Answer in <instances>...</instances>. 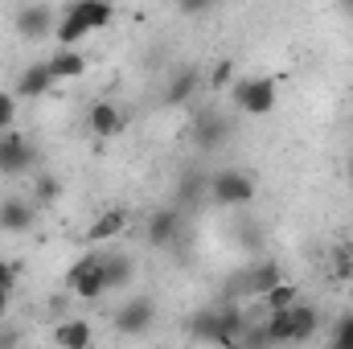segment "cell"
<instances>
[{
    "mask_svg": "<svg viewBox=\"0 0 353 349\" xmlns=\"http://www.w3.org/2000/svg\"><path fill=\"white\" fill-rule=\"evenodd\" d=\"M234 103H239V111H243V115L263 119V115L275 111V103H279V87H275V79H267V74H255V79H234Z\"/></svg>",
    "mask_w": 353,
    "mask_h": 349,
    "instance_id": "1",
    "label": "cell"
},
{
    "mask_svg": "<svg viewBox=\"0 0 353 349\" xmlns=\"http://www.w3.org/2000/svg\"><path fill=\"white\" fill-rule=\"evenodd\" d=\"M66 292L79 296V300H99L107 292V279H103V251H87L83 259L66 271Z\"/></svg>",
    "mask_w": 353,
    "mask_h": 349,
    "instance_id": "2",
    "label": "cell"
},
{
    "mask_svg": "<svg viewBox=\"0 0 353 349\" xmlns=\"http://www.w3.org/2000/svg\"><path fill=\"white\" fill-rule=\"evenodd\" d=\"M189 136H193V144H197L201 152H222V148L230 144V136H234V123H230L222 111H197Z\"/></svg>",
    "mask_w": 353,
    "mask_h": 349,
    "instance_id": "3",
    "label": "cell"
},
{
    "mask_svg": "<svg viewBox=\"0 0 353 349\" xmlns=\"http://www.w3.org/2000/svg\"><path fill=\"white\" fill-rule=\"evenodd\" d=\"M210 197L218 206H247L255 197V177L243 169H222L210 177Z\"/></svg>",
    "mask_w": 353,
    "mask_h": 349,
    "instance_id": "4",
    "label": "cell"
},
{
    "mask_svg": "<svg viewBox=\"0 0 353 349\" xmlns=\"http://www.w3.org/2000/svg\"><path fill=\"white\" fill-rule=\"evenodd\" d=\"M283 279V271H279V263L275 259H263V263H251V267H243L239 275H230V300H239V296H263L271 283H279Z\"/></svg>",
    "mask_w": 353,
    "mask_h": 349,
    "instance_id": "5",
    "label": "cell"
},
{
    "mask_svg": "<svg viewBox=\"0 0 353 349\" xmlns=\"http://www.w3.org/2000/svg\"><path fill=\"white\" fill-rule=\"evenodd\" d=\"M37 165V148L21 132H0V177H25Z\"/></svg>",
    "mask_w": 353,
    "mask_h": 349,
    "instance_id": "6",
    "label": "cell"
},
{
    "mask_svg": "<svg viewBox=\"0 0 353 349\" xmlns=\"http://www.w3.org/2000/svg\"><path fill=\"white\" fill-rule=\"evenodd\" d=\"M12 29H17L25 41H46V37L58 29V17H54V8H50L46 0H33V4H25V8H17Z\"/></svg>",
    "mask_w": 353,
    "mask_h": 349,
    "instance_id": "7",
    "label": "cell"
},
{
    "mask_svg": "<svg viewBox=\"0 0 353 349\" xmlns=\"http://www.w3.org/2000/svg\"><path fill=\"white\" fill-rule=\"evenodd\" d=\"M152 325H157V304H152V296H136V300H128V304L115 312V329H119L123 337H144Z\"/></svg>",
    "mask_w": 353,
    "mask_h": 349,
    "instance_id": "8",
    "label": "cell"
},
{
    "mask_svg": "<svg viewBox=\"0 0 353 349\" xmlns=\"http://www.w3.org/2000/svg\"><path fill=\"white\" fill-rule=\"evenodd\" d=\"M185 239V210L181 206H165V210H157L152 218H148V243L152 247H176Z\"/></svg>",
    "mask_w": 353,
    "mask_h": 349,
    "instance_id": "9",
    "label": "cell"
},
{
    "mask_svg": "<svg viewBox=\"0 0 353 349\" xmlns=\"http://www.w3.org/2000/svg\"><path fill=\"white\" fill-rule=\"evenodd\" d=\"M33 222H37L33 201H25V197H4L0 201V230L4 235H29Z\"/></svg>",
    "mask_w": 353,
    "mask_h": 349,
    "instance_id": "10",
    "label": "cell"
},
{
    "mask_svg": "<svg viewBox=\"0 0 353 349\" xmlns=\"http://www.w3.org/2000/svg\"><path fill=\"white\" fill-rule=\"evenodd\" d=\"M87 123H90V132L99 136V140H111V136H119L123 132V111L115 107V103H94L87 111Z\"/></svg>",
    "mask_w": 353,
    "mask_h": 349,
    "instance_id": "11",
    "label": "cell"
},
{
    "mask_svg": "<svg viewBox=\"0 0 353 349\" xmlns=\"http://www.w3.org/2000/svg\"><path fill=\"white\" fill-rule=\"evenodd\" d=\"M201 197H210V173L185 169L181 181H176V206L181 210H193V206H201Z\"/></svg>",
    "mask_w": 353,
    "mask_h": 349,
    "instance_id": "12",
    "label": "cell"
},
{
    "mask_svg": "<svg viewBox=\"0 0 353 349\" xmlns=\"http://www.w3.org/2000/svg\"><path fill=\"white\" fill-rule=\"evenodd\" d=\"M54 83H58V79H54L50 62H33V66L21 70V79H17V94H21V99H41Z\"/></svg>",
    "mask_w": 353,
    "mask_h": 349,
    "instance_id": "13",
    "label": "cell"
},
{
    "mask_svg": "<svg viewBox=\"0 0 353 349\" xmlns=\"http://www.w3.org/2000/svg\"><path fill=\"white\" fill-rule=\"evenodd\" d=\"M103 279H107V292L128 288L136 279V259L123 251H103Z\"/></svg>",
    "mask_w": 353,
    "mask_h": 349,
    "instance_id": "14",
    "label": "cell"
},
{
    "mask_svg": "<svg viewBox=\"0 0 353 349\" xmlns=\"http://www.w3.org/2000/svg\"><path fill=\"white\" fill-rule=\"evenodd\" d=\"M128 222H132V218H128V210H119V206H115V210H103V214L90 222L87 239H90V243H111V239H119V235L128 230Z\"/></svg>",
    "mask_w": 353,
    "mask_h": 349,
    "instance_id": "15",
    "label": "cell"
},
{
    "mask_svg": "<svg viewBox=\"0 0 353 349\" xmlns=\"http://www.w3.org/2000/svg\"><path fill=\"white\" fill-rule=\"evenodd\" d=\"M189 337H193V341H214V346H226L222 312H218V308H210V312H193V321H189Z\"/></svg>",
    "mask_w": 353,
    "mask_h": 349,
    "instance_id": "16",
    "label": "cell"
},
{
    "mask_svg": "<svg viewBox=\"0 0 353 349\" xmlns=\"http://www.w3.org/2000/svg\"><path fill=\"white\" fill-rule=\"evenodd\" d=\"M201 90V74L193 70V66H185V70H176L173 79H169V90H165V103L169 107H185L193 94Z\"/></svg>",
    "mask_w": 353,
    "mask_h": 349,
    "instance_id": "17",
    "label": "cell"
},
{
    "mask_svg": "<svg viewBox=\"0 0 353 349\" xmlns=\"http://www.w3.org/2000/svg\"><path fill=\"white\" fill-rule=\"evenodd\" d=\"M50 70H54L58 83H70V79H83V74H87V58H83L74 46H62V50L50 58Z\"/></svg>",
    "mask_w": 353,
    "mask_h": 349,
    "instance_id": "18",
    "label": "cell"
},
{
    "mask_svg": "<svg viewBox=\"0 0 353 349\" xmlns=\"http://www.w3.org/2000/svg\"><path fill=\"white\" fill-rule=\"evenodd\" d=\"M90 321H83V317H70V321H62L58 329H54V341L66 349H87L90 346Z\"/></svg>",
    "mask_w": 353,
    "mask_h": 349,
    "instance_id": "19",
    "label": "cell"
},
{
    "mask_svg": "<svg viewBox=\"0 0 353 349\" xmlns=\"http://www.w3.org/2000/svg\"><path fill=\"white\" fill-rule=\"evenodd\" d=\"M74 12L87 21V29H107L111 21H115V4L111 0H74Z\"/></svg>",
    "mask_w": 353,
    "mask_h": 349,
    "instance_id": "20",
    "label": "cell"
},
{
    "mask_svg": "<svg viewBox=\"0 0 353 349\" xmlns=\"http://www.w3.org/2000/svg\"><path fill=\"white\" fill-rule=\"evenodd\" d=\"M263 329H267V341H292V337H296V317H292V308H271Z\"/></svg>",
    "mask_w": 353,
    "mask_h": 349,
    "instance_id": "21",
    "label": "cell"
},
{
    "mask_svg": "<svg viewBox=\"0 0 353 349\" xmlns=\"http://www.w3.org/2000/svg\"><path fill=\"white\" fill-rule=\"evenodd\" d=\"M87 33H90V29H87V21H83V17H79L74 8H70V12H66V17L58 21V29H54L58 46H79V41H83Z\"/></svg>",
    "mask_w": 353,
    "mask_h": 349,
    "instance_id": "22",
    "label": "cell"
},
{
    "mask_svg": "<svg viewBox=\"0 0 353 349\" xmlns=\"http://www.w3.org/2000/svg\"><path fill=\"white\" fill-rule=\"evenodd\" d=\"M292 317H296V337L292 341H308L312 333H316V325H321V312L312 308V304H292Z\"/></svg>",
    "mask_w": 353,
    "mask_h": 349,
    "instance_id": "23",
    "label": "cell"
},
{
    "mask_svg": "<svg viewBox=\"0 0 353 349\" xmlns=\"http://www.w3.org/2000/svg\"><path fill=\"white\" fill-rule=\"evenodd\" d=\"M296 300H300V288H296V283H283V279H279V283H271V288L263 292L267 312H271V308H292Z\"/></svg>",
    "mask_w": 353,
    "mask_h": 349,
    "instance_id": "24",
    "label": "cell"
},
{
    "mask_svg": "<svg viewBox=\"0 0 353 349\" xmlns=\"http://www.w3.org/2000/svg\"><path fill=\"white\" fill-rule=\"evenodd\" d=\"M33 197H37V206H50V201H58L62 197V181L54 173H41L33 181Z\"/></svg>",
    "mask_w": 353,
    "mask_h": 349,
    "instance_id": "25",
    "label": "cell"
},
{
    "mask_svg": "<svg viewBox=\"0 0 353 349\" xmlns=\"http://www.w3.org/2000/svg\"><path fill=\"white\" fill-rule=\"evenodd\" d=\"M333 275L345 283V279H353V247L350 243H341V247H333Z\"/></svg>",
    "mask_w": 353,
    "mask_h": 349,
    "instance_id": "26",
    "label": "cell"
},
{
    "mask_svg": "<svg viewBox=\"0 0 353 349\" xmlns=\"http://www.w3.org/2000/svg\"><path fill=\"white\" fill-rule=\"evenodd\" d=\"M17 90H0V132H8L12 128V119H17Z\"/></svg>",
    "mask_w": 353,
    "mask_h": 349,
    "instance_id": "27",
    "label": "cell"
},
{
    "mask_svg": "<svg viewBox=\"0 0 353 349\" xmlns=\"http://www.w3.org/2000/svg\"><path fill=\"white\" fill-rule=\"evenodd\" d=\"M222 87H234V62H218L210 70V90H222Z\"/></svg>",
    "mask_w": 353,
    "mask_h": 349,
    "instance_id": "28",
    "label": "cell"
},
{
    "mask_svg": "<svg viewBox=\"0 0 353 349\" xmlns=\"http://www.w3.org/2000/svg\"><path fill=\"white\" fill-rule=\"evenodd\" d=\"M333 346L337 349H353V312H345L333 329Z\"/></svg>",
    "mask_w": 353,
    "mask_h": 349,
    "instance_id": "29",
    "label": "cell"
},
{
    "mask_svg": "<svg viewBox=\"0 0 353 349\" xmlns=\"http://www.w3.org/2000/svg\"><path fill=\"white\" fill-rule=\"evenodd\" d=\"M17 279H21V263L17 259H0V288H17Z\"/></svg>",
    "mask_w": 353,
    "mask_h": 349,
    "instance_id": "30",
    "label": "cell"
},
{
    "mask_svg": "<svg viewBox=\"0 0 353 349\" xmlns=\"http://www.w3.org/2000/svg\"><path fill=\"white\" fill-rule=\"evenodd\" d=\"M218 0H176V8L181 12H189V17H197V12H210Z\"/></svg>",
    "mask_w": 353,
    "mask_h": 349,
    "instance_id": "31",
    "label": "cell"
},
{
    "mask_svg": "<svg viewBox=\"0 0 353 349\" xmlns=\"http://www.w3.org/2000/svg\"><path fill=\"white\" fill-rule=\"evenodd\" d=\"M17 341H21L17 329H0V346H17Z\"/></svg>",
    "mask_w": 353,
    "mask_h": 349,
    "instance_id": "32",
    "label": "cell"
},
{
    "mask_svg": "<svg viewBox=\"0 0 353 349\" xmlns=\"http://www.w3.org/2000/svg\"><path fill=\"white\" fill-rule=\"evenodd\" d=\"M8 300H12V292H8V288H0V321L8 317Z\"/></svg>",
    "mask_w": 353,
    "mask_h": 349,
    "instance_id": "33",
    "label": "cell"
},
{
    "mask_svg": "<svg viewBox=\"0 0 353 349\" xmlns=\"http://www.w3.org/2000/svg\"><path fill=\"white\" fill-rule=\"evenodd\" d=\"M337 4H341V8H345V12H353V0H337Z\"/></svg>",
    "mask_w": 353,
    "mask_h": 349,
    "instance_id": "34",
    "label": "cell"
},
{
    "mask_svg": "<svg viewBox=\"0 0 353 349\" xmlns=\"http://www.w3.org/2000/svg\"><path fill=\"white\" fill-rule=\"evenodd\" d=\"M350 177H353V161H350Z\"/></svg>",
    "mask_w": 353,
    "mask_h": 349,
    "instance_id": "35",
    "label": "cell"
}]
</instances>
